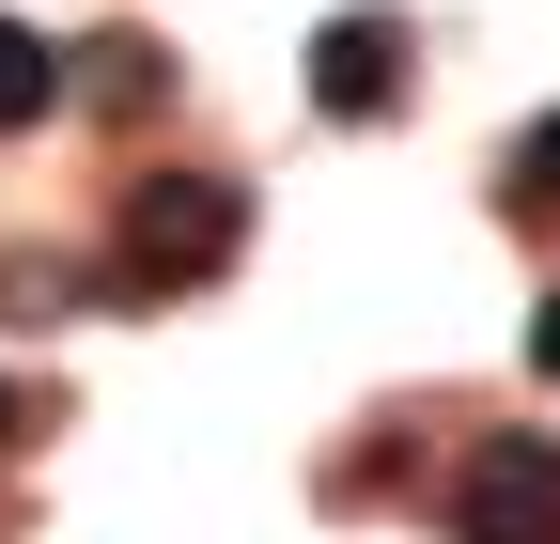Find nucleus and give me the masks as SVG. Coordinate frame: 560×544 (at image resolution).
Masks as SVG:
<instances>
[{
  "label": "nucleus",
  "instance_id": "1",
  "mask_svg": "<svg viewBox=\"0 0 560 544\" xmlns=\"http://www.w3.org/2000/svg\"><path fill=\"white\" fill-rule=\"evenodd\" d=\"M234 249H249V187L234 172H140L125 187V234H109V281L125 296H202Z\"/></svg>",
  "mask_w": 560,
  "mask_h": 544
},
{
  "label": "nucleus",
  "instance_id": "2",
  "mask_svg": "<svg viewBox=\"0 0 560 544\" xmlns=\"http://www.w3.org/2000/svg\"><path fill=\"white\" fill-rule=\"evenodd\" d=\"M436 513L452 544H560V436H467Z\"/></svg>",
  "mask_w": 560,
  "mask_h": 544
},
{
  "label": "nucleus",
  "instance_id": "3",
  "mask_svg": "<svg viewBox=\"0 0 560 544\" xmlns=\"http://www.w3.org/2000/svg\"><path fill=\"white\" fill-rule=\"evenodd\" d=\"M405 62H420V32L359 0V16L312 32V109H327V125H389V109H405Z\"/></svg>",
  "mask_w": 560,
  "mask_h": 544
},
{
  "label": "nucleus",
  "instance_id": "4",
  "mask_svg": "<svg viewBox=\"0 0 560 544\" xmlns=\"http://www.w3.org/2000/svg\"><path fill=\"white\" fill-rule=\"evenodd\" d=\"M62 94H79V109H109V125H140V109L172 94V47H156V32H94V47H79V79H62Z\"/></svg>",
  "mask_w": 560,
  "mask_h": 544
},
{
  "label": "nucleus",
  "instance_id": "5",
  "mask_svg": "<svg viewBox=\"0 0 560 544\" xmlns=\"http://www.w3.org/2000/svg\"><path fill=\"white\" fill-rule=\"evenodd\" d=\"M62 109V47L47 32H16V16H0V141H32V125Z\"/></svg>",
  "mask_w": 560,
  "mask_h": 544
},
{
  "label": "nucleus",
  "instance_id": "6",
  "mask_svg": "<svg viewBox=\"0 0 560 544\" xmlns=\"http://www.w3.org/2000/svg\"><path fill=\"white\" fill-rule=\"evenodd\" d=\"M499 187H514V218H560V109L514 141V172H499Z\"/></svg>",
  "mask_w": 560,
  "mask_h": 544
},
{
  "label": "nucleus",
  "instance_id": "7",
  "mask_svg": "<svg viewBox=\"0 0 560 544\" xmlns=\"http://www.w3.org/2000/svg\"><path fill=\"white\" fill-rule=\"evenodd\" d=\"M529 374H545V389H560V296H545V311H529Z\"/></svg>",
  "mask_w": 560,
  "mask_h": 544
},
{
  "label": "nucleus",
  "instance_id": "8",
  "mask_svg": "<svg viewBox=\"0 0 560 544\" xmlns=\"http://www.w3.org/2000/svg\"><path fill=\"white\" fill-rule=\"evenodd\" d=\"M16 436H32V404H16V374H0V451H16Z\"/></svg>",
  "mask_w": 560,
  "mask_h": 544
}]
</instances>
